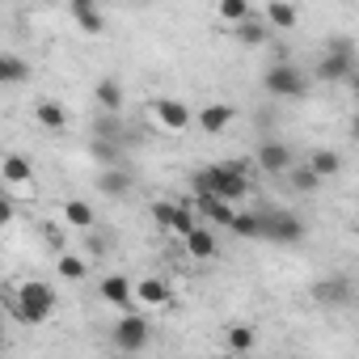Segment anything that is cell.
<instances>
[{
  "instance_id": "1f68e13d",
  "label": "cell",
  "mask_w": 359,
  "mask_h": 359,
  "mask_svg": "<svg viewBox=\"0 0 359 359\" xmlns=\"http://www.w3.org/2000/svg\"><path fill=\"white\" fill-rule=\"evenodd\" d=\"M13 216H18V208H13V199H5V203H0V224H13Z\"/></svg>"
},
{
  "instance_id": "2e32d148",
  "label": "cell",
  "mask_w": 359,
  "mask_h": 359,
  "mask_svg": "<svg viewBox=\"0 0 359 359\" xmlns=\"http://www.w3.org/2000/svg\"><path fill=\"white\" fill-rule=\"evenodd\" d=\"M97 191L106 195V199H123L127 191H131V173L118 165V169H102L97 173Z\"/></svg>"
},
{
  "instance_id": "6da1fadb",
  "label": "cell",
  "mask_w": 359,
  "mask_h": 359,
  "mask_svg": "<svg viewBox=\"0 0 359 359\" xmlns=\"http://www.w3.org/2000/svg\"><path fill=\"white\" fill-rule=\"evenodd\" d=\"M9 309H13V317H22L26 325H43V321L55 313V287L43 283V279H26V283L13 292Z\"/></svg>"
},
{
  "instance_id": "d6986e66",
  "label": "cell",
  "mask_w": 359,
  "mask_h": 359,
  "mask_svg": "<svg viewBox=\"0 0 359 359\" xmlns=\"http://www.w3.org/2000/svg\"><path fill=\"white\" fill-rule=\"evenodd\" d=\"M68 13L76 18V26H81L85 34H102V30H106V18H102L93 5H89V0H72V5H68Z\"/></svg>"
},
{
  "instance_id": "4fadbf2b",
  "label": "cell",
  "mask_w": 359,
  "mask_h": 359,
  "mask_svg": "<svg viewBox=\"0 0 359 359\" xmlns=\"http://www.w3.org/2000/svg\"><path fill=\"white\" fill-rule=\"evenodd\" d=\"M233 118H237V110H233L229 102H208V106L199 110V118H195V123L203 127V135H220Z\"/></svg>"
},
{
  "instance_id": "ac0fdd59",
  "label": "cell",
  "mask_w": 359,
  "mask_h": 359,
  "mask_svg": "<svg viewBox=\"0 0 359 359\" xmlns=\"http://www.w3.org/2000/svg\"><path fill=\"white\" fill-rule=\"evenodd\" d=\"M93 97H97V106H102L106 114H118V110H123V85H118L114 76H102V81L93 85Z\"/></svg>"
},
{
  "instance_id": "5b68a950",
  "label": "cell",
  "mask_w": 359,
  "mask_h": 359,
  "mask_svg": "<svg viewBox=\"0 0 359 359\" xmlns=\"http://www.w3.org/2000/svg\"><path fill=\"white\" fill-rule=\"evenodd\" d=\"M351 68H355V47H351V39H330V47H325V55H321V64H317V81H342V76H351Z\"/></svg>"
},
{
  "instance_id": "ffe728a7",
  "label": "cell",
  "mask_w": 359,
  "mask_h": 359,
  "mask_svg": "<svg viewBox=\"0 0 359 359\" xmlns=\"http://www.w3.org/2000/svg\"><path fill=\"white\" fill-rule=\"evenodd\" d=\"M304 165H309V169H313V173H317V177H334V173H338V169H342V156H338V152H334V148H313V152H309V161H304Z\"/></svg>"
},
{
  "instance_id": "8992f818",
  "label": "cell",
  "mask_w": 359,
  "mask_h": 359,
  "mask_svg": "<svg viewBox=\"0 0 359 359\" xmlns=\"http://www.w3.org/2000/svg\"><path fill=\"white\" fill-rule=\"evenodd\" d=\"M262 216V241H275V245H292L304 237V220L292 216V212H258Z\"/></svg>"
},
{
  "instance_id": "d590c367",
  "label": "cell",
  "mask_w": 359,
  "mask_h": 359,
  "mask_svg": "<svg viewBox=\"0 0 359 359\" xmlns=\"http://www.w3.org/2000/svg\"><path fill=\"white\" fill-rule=\"evenodd\" d=\"M127 359H135V355H127Z\"/></svg>"
},
{
  "instance_id": "9c48e42d",
  "label": "cell",
  "mask_w": 359,
  "mask_h": 359,
  "mask_svg": "<svg viewBox=\"0 0 359 359\" xmlns=\"http://www.w3.org/2000/svg\"><path fill=\"white\" fill-rule=\"evenodd\" d=\"M254 161H258V169H266V173H292V169H296V156H292V148H287L283 140H262L258 152H254Z\"/></svg>"
},
{
  "instance_id": "8fae6325",
  "label": "cell",
  "mask_w": 359,
  "mask_h": 359,
  "mask_svg": "<svg viewBox=\"0 0 359 359\" xmlns=\"http://www.w3.org/2000/svg\"><path fill=\"white\" fill-rule=\"evenodd\" d=\"M191 208H195L208 224H220V229H233V220H237V208H233V203H224V199H216V195L191 199Z\"/></svg>"
},
{
  "instance_id": "e575fe53",
  "label": "cell",
  "mask_w": 359,
  "mask_h": 359,
  "mask_svg": "<svg viewBox=\"0 0 359 359\" xmlns=\"http://www.w3.org/2000/svg\"><path fill=\"white\" fill-rule=\"evenodd\" d=\"M355 102H359V76H355Z\"/></svg>"
},
{
  "instance_id": "4dcf8cb0",
  "label": "cell",
  "mask_w": 359,
  "mask_h": 359,
  "mask_svg": "<svg viewBox=\"0 0 359 359\" xmlns=\"http://www.w3.org/2000/svg\"><path fill=\"white\" fill-rule=\"evenodd\" d=\"M220 18L233 22V26H241V22H250V5H245V0H224V5H220Z\"/></svg>"
},
{
  "instance_id": "52a82bcc",
  "label": "cell",
  "mask_w": 359,
  "mask_h": 359,
  "mask_svg": "<svg viewBox=\"0 0 359 359\" xmlns=\"http://www.w3.org/2000/svg\"><path fill=\"white\" fill-rule=\"evenodd\" d=\"M148 334H152V325H148L140 313H123L118 325L110 330V338H114V346H118L123 355H140V351L148 346Z\"/></svg>"
},
{
  "instance_id": "30bf717a",
  "label": "cell",
  "mask_w": 359,
  "mask_h": 359,
  "mask_svg": "<svg viewBox=\"0 0 359 359\" xmlns=\"http://www.w3.org/2000/svg\"><path fill=\"white\" fill-rule=\"evenodd\" d=\"M97 296H102L106 304H114L118 313H135V287H131L123 275H106V279L97 283Z\"/></svg>"
},
{
  "instance_id": "7c38bea8",
  "label": "cell",
  "mask_w": 359,
  "mask_h": 359,
  "mask_svg": "<svg viewBox=\"0 0 359 359\" xmlns=\"http://www.w3.org/2000/svg\"><path fill=\"white\" fill-rule=\"evenodd\" d=\"M156 118H161V127H169V131H187V127L195 123L191 106L177 102V97H161V102H156Z\"/></svg>"
},
{
  "instance_id": "484cf974",
  "label": "cell",
  "mask_w": 359,
  "mask_h": 359,
  "mask_svg": "<svg viewBox=\"0 0 359 359\" xmlns=\"http://www.w3.org/2000/svg\"><path fill=\"white\" fill-rule=\"evenodd\" d=\"M55 271H60V275H64L68 283H81V279H89V262H85L81 254H60Z\"/></svg>"
},
{
  "instance_id": "3957f363",
  "label": "cell",
  "mask_w": 359,
  "mask_h": 359,
  "mask_svg": "<svg viewBox=\"0 0 359 359\" xmlns=\"http://www.w3.org/2000/svg\"><path fill=\"white\" fill-rule=\"evenodd\" d=\"M212 173H216V199L241 203L250 195V169H245V161H216Z\"/></svg>"
},
{
  "instance_id": "44dd1931",
  "label": "cell",
  "mask_w": 359,
  "mask_h": 359,
  "mask_svg": "<svg viewBox=\"0 0 359 359\" xmlns=\"http://www.w3.org/2000/svg\"><path fill=\"white\" fill-rule=\"evenodd\" d=\"M296 22H300V13L292 5H283V0H271L266 5V26L271 30H296Z\"/></svg>"
},
{
  "instance_id": "277c9868",
  "label": "cell",
  "mask_w": 359,
  "mask_h": 359,
  "mask_svg": "<svg viewBox=\"0 0 359 359\" xmlns=\"http://www.w3.org/2000/svg\"><path fill=\"white\" fill-rule=\"evenodd\" d=\"M195 216H199V212L191 208V199H187V203H169V199H156V203H152V220H156L165 233L182 237V241L199 229V220H195Z\"/></svg>"
},
{
  "instance_id": "d6a6232c",
  "label": "cell",
  "mask_w": 359,
  "mask_h": 359,
  "mask_svg": "<svg viewBox=\"0 0 359 359\" xmlns=\"http://www.w3.org/2000/svg\"><path fill=\"white\" fill-rule=\"evenodd\" d=\"M89 254H106V241L102 237H89Z\"/></svg>"
},
{
  "instance_id": "7a4b0ae2",
  "label": "cell",
  "mask_w": 359,
  "mask_h": 359,
  "mask_svg": "<svg viewBox=\"0 0 359 359\" xmlns=\"http://www.w3.org/2000/svg\"><path fill=\"white\" fill-rule=\"evenodd\" d=\"M262 89H266L271 97L296 102V97H304V93H309V76H304V68H296V64L279 60V64H271V68L262 72Z\"/></svg>"
},
{
  "instance_id": "603a6c76",
  "label": "cell",
  "mask_w": 359,
  "mask_h": 359,
  "mask_svg": "<svg viewBox=\"0 0 359 359\" xmlns=\"http://www.w3.org/2000/svg\"><path fill=\"white\" fill-rule=\"evenodd\" d=\"M26 76H30V64L22 55H13V51L0 55V81H5V85H22Z\"/></svg>"
},
{
  "instance_id": "9a60e30c",
  "label": "cell",
  "mask_w": 359,
  "mask_h": 359,
  "mask_svg": "<svg viewBox=\"0 0 359 359\" xmlns=\"http://www.w3.org/2000/svg\"><path fill=\"white\" fill-rule=\"evenodd\" d=\"M34 118H39V127H47V131H64V127H68V110H64V102H55V97H39V102H34Z\"/></svg>"
},
{
  "instance_id": "4316f807",
  "label": "cell",
  "mask_w": 359,
  "mask_h": 359,
  "mask_svg": "<svg viewBox=\"0 0 359 359\" xmlns=\"http://www.w3.org/2000/svg\"><path fill=\"white\" fill-rule=\"evenodd\" d=\"M224 342H229V351H233V355H245V351H254L258 334H254V325H229Z\"/></svg>"
},
{
  "instance_id": "7402d4cb",
  "label": "cell",
  "mask_w": 359,
  "mask_h": 359,
  "mask_svg": "<svg viewBox=\"0 0 359 359\" xmlns=\"http://www.w3.org/2000/svg\"><path fill=\"white\" fill-rule=\"evenodd\" d=\"M0 169H5V182H13V187H22V182H30V177H34V165L22 152H9Z\"/></svg>"
},
{
  "instance_id": "836d02e7",
  "label": "cell",
  "mask_w": 359,
  "mask_h": 359,
  "mask_svg": "<svg viewBox=\"0 0 359 359\" xmlns=\"http://www.w3.org/2000/svg\"><path fill=\"white\" fill-rule=\"evenodd\" d=\"M351 135H355V140H359V114H355V118H351Z\"/></svg>"
},
{
  "instance_id": "f546056e",
  "label": "cell",
  "mask_w": 359,
  "mask_h": 359,
  "mask_svg": "<svg viewBox=\"0 0 359 359\" xmlns=\"http://www.w3.org/2000/svg\"><path fill=\"white\" fill-rule=\"evenodd\" d=\"M237 43H245V47H258V43H266V22H241L237 26Z\"/></svg>"
},
{
  "instance_id": "83f0119b",
  "label": "cell",
  "mask_w": 359,
  "mask_h": 359,
  "mask_svg": "<svg viewBox=\"0 0 359 359\" xmlns=\"http://www.w3.org/2000/svg\"><path fill=\"white\" fill-rule=\"evenodd\" d=\"M89 156H93L102 169H118V161H123L118 144H106V140H93V144H89Z\"/></svg>"
},
{
  "instance_id": "5bb4252c",
  "label": "cell",
  "mask_w": 359,
  "mask_h": 359,
  "mask_svg": "<svg viewBox=\"0 0 359 359\" xmlns=\"http://www.w3.org/2000/svg\"><path fill=\"white\" fill-rule=\"evenodd\" d=\"M135 304H161V309H169V304H173V292H169L165 279L148 275V279L135 283Z\"/></svg>"
},
{
  "instance_id": "ba28073f",
  "label": "cell",
  "mask_w": 359,
  "mask_h": 359,
  "mask_svg": "<svg viewBox=\"0 0 359 359\" xmlns=\"http://www.w3.org/2000/svg\"><path fill=\"white\" fill-rule=\"evenodd\" d=\"M351 296H355V283L346 275H325L313 283V300L321 309H342V304H351Z\"/></svg>"
},
{
  "instance_id": "f1b7e54d",
  "label": "cell",
  "mask_w": 359,
  "mask_h": 359,
  "mask_svg": "<svg viewBox=\"0 0 359 359\" xmlns=\"http://www.w3.org/2000/svg\"><path fill=\"white\" fill-rule=\"evenodd\" d=\"M287 182H292V191H296V195H313V191L321 187V177H317L309 165H300V169H292V173H287Z\"/></svg>"
},
{
  "instance_id": "e0dca14e",
  "label": "cell",
  "mask_w": 359,
  "mask_h": 359,
  "mask_svg": "<svg viewBox=\"0 0 359 359\" xmlns=\"http://www.w3.org/2000/svg\"><path fill=\"white\" fill-rule=\"evenodd\" d=\"M216 250H220V241H216V233H212L208 224H199V229L187 237V254H191V258H199V262L216 258Z\"/></svg>"
},
{
  "instance_id": "d4e9b609",
  "label": "cell",
  "mask_w": 359,
  "mask_h": 359,
  "mask_svg": "<svg viewBox=\"0 0 359 359\" xmlns=\"http://www.w3.org/2000/svg\"><path fill=\"white\" fill-rule=\"evenodd\" d=\"M229 233H237L241 241H262V216L258 212H237V220H233Z\"/></svg>"
},
{
  "instance_id": "cb8c5ba5",
  "label": "cell",
  "mask_w": 359,
  "mask_h": 359,
  "mask_svg": "<svg viewBox=\"0 0 359 359\" xmlns=\"http://www.w3.org/2000/svg\"><path fill=\"white\" fill-rule=\"evenodd\" d=\"M64 220H68L72 229H85V233H89L97 216H93V208H89L85 199H68V203H64Z\"/></svg>"
}]
</instances>
